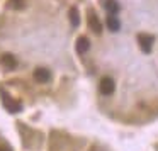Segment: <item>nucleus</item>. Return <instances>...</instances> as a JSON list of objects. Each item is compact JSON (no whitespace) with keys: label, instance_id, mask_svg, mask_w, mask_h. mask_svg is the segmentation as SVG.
Returning a JSON list of instances; mask_svg holds the SVG:
<instances>
[{"label":"nucleus","instance_id":"2","mask_svg":"<svg viewBox=\"0 0 158 151\" xmlns=\"http://www.w3.org/2000/svg\"><path fill=\"white\" fill-rule=\"evenodd\" d=\"M99 90L102 95H112V92L116 90V83L110 76H104L99 83Z\"/></svg>","mask_w":158,"mask_h":151},{"label":"nucleus","instance_id":"6","mask_svg":"<svg viewBox=\"0 0 158 151\" xmlns=\"http://www.w3.org/2000/svg\"><path fill=\"white\" fill-rule=\"evenodd\" d=\"M0 63H2V65H4V68H7V70L15 68V65H17V61H15L14 55H10V53H5V55H2V58H0Z\"/></svg>","mask_w":158,"mask_h":151},{"label":"nucleus","instance_id":"11","mask_svg":"<svg viewBox=\"0 0 158 151\" xmlns=\"http://www.w3.org/2000/svg\"><path fill=\"white\" fill-rule=\"evenodd\" d=\"M26 5V0H10L9 2V7L10 9H15V10H21V9H24Z\"/></svg>","mask_w":158,"mask_h":151},{"label":"nucleus","instance_id":"7","mask_svg":"<svg viewBox=\"0 0 158 151\" xmlns=\"http://www.w3.org/2000/svg\"><path fill=\"white\" fill-rule=\"evenodd\" d=\"M107 27H109V31H112V32L119 31L121 22H119V19H117V15H112V14L107 15Z\"/></svg>","mask_w":158,"mask_h":151},{"label":"nucleus","instance_id":"1","mask_svg":"<svg viewBox=\"0 0 158 151\" xmlns=\"http://www.w3.org/2000/svg\"><path fill=\"white\" fill-rule=\"evenodd\" d=\"M0 97H2V104H4V107L9 110V112H21V110H22L21 102L10 99V95H9L5 90H2V92H0Z\"/></svg>","mask_w":158,"mask_h":151},{"label":"nucleus","instance_id":"12","mask_svg":"<svg viewBox=\"0 0 158 151\" xmlns=\"http://www.w3.org/2000/svg\"><path fill=\"white\" fill-rule=\"evenodd\" d=\"M0 151H12L9 146H0Z\"/></svg>","mask_w":158,"mask_h":151},{"label":"nucleus","instance_id":"5","mask_svg":"<svg viewBox=\"0 0 158 151\" xmlns=\"http://www.w3.org/2000/svg\"><path fill=\"white\" fill-rule=\"evenodd\" d=\"M89 27L92 29L95 34H100V32H102V24H100L99 17H97L94 12H90V14H89Z\"/></svg>","mask_w":158,"mask_h":151},{"label":"nucleus","instance_id":"8","mask_svg":"<svg viewBox=\"0 0 158 151\" xmlns=\"http://www.w3.org/2000/svg\"><path fill=\"white\" fill-rule=\"evenodd\" d=\"M90 48V41L85 38V36H82V38H78V41H77V51L80 53V55H83V53H87Z\"/></svg>","mask_w":158,"mask_h":151},{"label":"nucleus","instance_id":"3","mask_svg":"<svg viewBox=\"0 0 158 151\" xmlns=\"http://www.w3.org/2000/svg\"><path fill=\"white\" fill-rule=\"evenodd\" d=\"M138 44H139L141 51L146 53V55H148V53L151 51V46H153V36L144 34V32L138 34Z\"/></svg>","mask_w":158,"mask_h":151},{"label":"nucleus","instance_id":"10","mask_svg":"<svg viewBox=\"0 0 158 151\" xmlns=\"http://www.w3.org/2000/svg\"><path fill=\"white\" fill-rule=\"evenodd\" d=\"M70 21H72V26L73 27H77V26L80 24V17H78V10H77L75 7L70 9Z\"/></svg>","mask_w":158,"mask_h":151},{"label":"nucleus","instance_id":"9","mask_svg":"<svg viewBox=\"0 0 158 151\" xmlns=\"http://www.w3.org/2000/svg\"><path fill=\"white\" fill-rule=\"evenodd\" d=\"M106 10L112 15H117V12H119V4H117L116 0H106Z\"/></svg>","mask_w":158,"mask_h":151},{"label":"nucleus","instance_id":"4","mask_svg":"<svg viewBox=\"0 0 158 151\" xmlns=\"http://www.w3.org/2000/svg\"><path fill=\"white\" fill-rule=\"evenodd\" d=\"M34 80L39 83H48L51 80V71L48 68H36L34 70Z\"/></svg>","mask_w":158,"mask_h":151}]
</instances>
